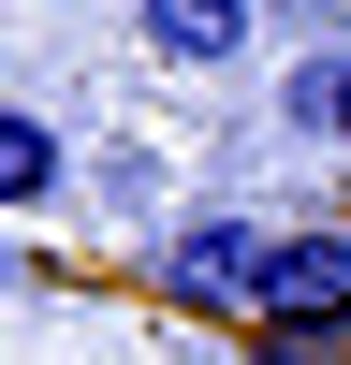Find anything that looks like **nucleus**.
<instances>
[{"instance_id":"obj_1","label":"nucleus","mask_w":351,"mask_h":365,"mask_svg":"<svg viewBox=\"0 0 351 365\" xmlns=\"http://www.w3.org/2000/svg\"><path fill=\"white\" fill-rule=\"evenodd\" d=\"M263 263H278V220H176L146 234V292L190 322H263Z\"/></svg>"},{"instance_id":"obj_2","label":"nucleus","mask_w":351,"mask_h":365,"mask_svg":"<svg viewBox=\"0 0 351 365\" xmlns=\"http://www.w3.org/2000/svg\"><path fill=\"white\" fill-rule=\"evenodd\" d=\"M263 336H351V220H278V263H263Z\"/></svg>"},{"instance_id":"obj_3","label":"nucleus","mask_w":351,"mask_h":365,"mask_svg":"<svg viewBox=\"0 0 351 365\" xmlns=\"http://www.w3.org/2000/svg\"><path fill=\"white\" fill-rule=\"evenodd\" d=\"M132 44L161 73H234L263 44V0H132Z\"/></svg>"},{"instance_id":"obj_4","label":"nucleus","mask_w":351,"mask_h":365,"mask_svg":"<svg viewBox=\"0 0 351 365\" xmlns=\"http://www.w3.org/2000/svg\"><path fill=\"white\" fill-rule=\"evenodd\" d=\"M73 205L103 234H176V161L146 132H117V146H88V175H73Z\"/></svg>"},{"instance_id":"obj_5","label":"nucleus","mask_w":351,"mask_h":365,"mask_svg":"<svg viewBox=\"0 0 351 365\" xmlns=\"http://www.w3.org/2000/svg\"><path fill=\"white\" fill-rule=\"evenodd\" d=\"M73 132H58L44 103H0V220H44V205H73Z\"/></svg>"},{"instance_id":"obj_6","label":"nucleus","mask_w":351,"mask_h":365,"mask_svg":"<svg viewBox=\"0 0 351 365\" xmlns=\"http://www.w3.org/2000/svg\"><path fill=\"white\" fill-rule=\"evenodd\" d=\"M249 365H322V336H263L249 322Z\"/></svg>"},{"instance_id":"obj_7","label":"nucleus","mask_w":351,"mask_h":365,"mask_svg":"<svg viewBox=\"0 0 351 365\" xmlns=\"http://www.w3.org/2000/svg\"><path fill=\"white\" fill-rule=\"evenodd\" d=\"M337 146H351V73H337Z\"/></svg>"}]
</instances>
